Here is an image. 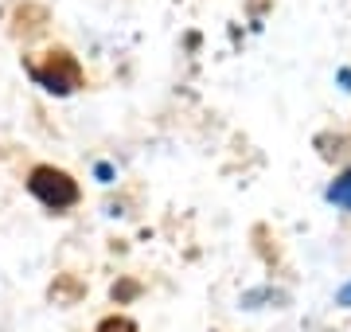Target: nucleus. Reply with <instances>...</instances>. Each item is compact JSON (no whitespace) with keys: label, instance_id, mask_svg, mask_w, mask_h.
<instances>
[{"label":"nucleus","instance_id":"f257e3e1","mask_svg":"<svg viewBox=\"0 0 351 332\" xmlns=\"http://www.w3.org/2000/svg\"><path fill=\"white\" fill-rule=\"evenodd\" d=\"M27 192L36 195L43 207H51V211H63V207L78 204V184L66 176V172H59V168H51V165L32 168V176H27Z\"/></svg>","mask_w":351,"mask_h":332},{"label":"nucleus","instance_id":"f03ea898","mask_svg":"<svg viewBox=\"0 0 351 332\" xmlns=\"http://www.w3.org/2000/svg\"><path fill=\"white\" fill-rule=\"evenodd\" d=\"M78 78H82L78 75V63L66 51H55L47 67H36V82L43 90H51V94H66V90H75Z\"/></svg>","mask_w":351,"mask_h":332},{"label":"nucleus","instance_id":"7ed1b4c3","mask_svg":"<svg viewBox=\"0 0 351 332\" xmlns=\"http://www.w3.org/2000/svg\"><path fill=\"white\" fill-rule=\"evenodd\" d=\"M328 204L348 207V211H351V172H343V176L332 180V188H328Z\"/></svg>","mask_w":351,"mask_h":332},{"label":"nucleus","instance_id":"20e7f679","mask_svg":"<svg viewBox=\"0 0 351 332\" xmlns=\"http://www.w3.org/2000/svg\"><path fill=\"white\" fill-rule=\"evenodd\" d=\"M336 301H339V305H348V309H351V281L343 285V289H339V294H336Z\"/></svg>","mask_w":351,"mask_h":332}]
</instances>
